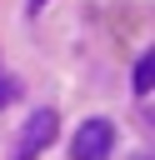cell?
Wrapping results in <instances>:
<instances>
[{
  "label": "cell",
  "instance_id": "cell-1",
  "mask_svg": "<svg viewBox=\"0 0 155 160\" xmlns=\"http://www.w3.org/2000/svg\"><path fill=\"white\" fill-rule=\"evenodd\" d=\"M55 125H60V115H55L50 105H40V110L25 120V130H20L15 150H10V160H40V155L50 150V140H55Z\"/></svg>",
  "mask_w": 155,
  "mask_h": 160
},
{
  "label": "cell",
  "instance_id": "cell-2",
  "mask_svg": "<svg viewBox=\"0 0 155 160\" xmlns=\"http://www.w3.org/2000/svg\"><path fill=\"white\" fill-rule=\"evenodd\" d=\"M110 150H115V125H110L105 115H95V120L75 125L70 160H110Z\"/></svg>",
  "mask_w": 155,
  "mask_h": 160
},
{
  "label": "cell",
  "instance_id": "cell-3",
  "mask_svg": "<svg viewBox=\"0 0 155 160\" xmlns=\"http://www.w3.org/2000/svg\"><path fill=\"white\" fill-rule=\"evenodd\" d=\"M130 90H135V95H150V90H155V55H150V50H145V55L135 60V75H130Z\"/></svg>",
  "mask_w": 155,
  "mask_h": 160
},
{
  "label": "cell",
  "instance_id": "cell-4",
  "mask_svg": "<svg viewBox=\"0 0 155 160\" xmlns=\"http://www.w3.org/2000/svg\"><path fill=\"white\" fill-rule=\"evenodd\" d=\"M15 95H20V85H15V75H5V70H0V110H5V105H10Z\"/></svg>",
  "mask_w": 155,
  "mask_h": 160
},
{
  "label": "cell",
  "instance_id": "cell-5",
  "mask_svg": "<svg viewBox=\"0 0 155 160\" xmlns=\"http://www.w3.org/2000/svg\"><path fill=\"white\" fill-rule=\"evenodd\" d=\"M45 5H50V0H25V15H40Z\"/></svg>",
  "mask_w": 155,
  "mask_h": 160
},
{
  "label": "cell",
  "instance_id": "cell-6",
  "mask_svg": "<svg viewBox=\"0 0 155 160\" xmlns=\"http://www.w3.org/2000/svg\"><path fill=\"white\" fill-rule=\"evenodd\" d=\"M135 160H150V155H135Z\"/></svg>",
  "mask_w": 155,
  "mask_h": 160
}]
</instances>
